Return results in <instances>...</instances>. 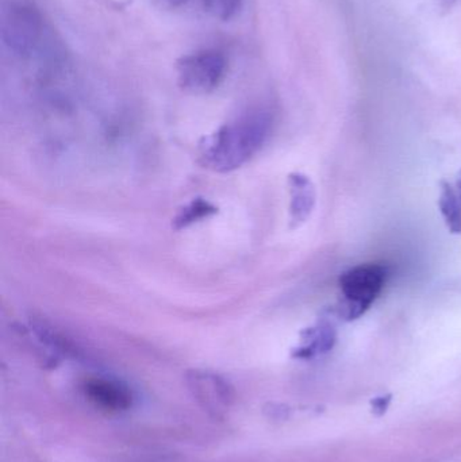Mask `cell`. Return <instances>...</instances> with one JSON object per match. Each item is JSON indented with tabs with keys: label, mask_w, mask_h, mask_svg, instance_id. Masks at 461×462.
Segmentation results:
<instances>
[{
	"label": "cell",
	"mask_w": 461,
	"mask_h": 462,
	"mask_svg": "<svg viewBox=\"0 0 461 462\" xmlns=\"http://www.w3.org/2000/svg\"><path fill=\"white\" fill-rule=\"evenodd\" d=\"M456 187H457V194H459V198L461 200V171L459 172V175H457Z\"/></svg>",
	"instance_id": "obj_14"
},
{
	"label": "cell",
	"mask_w": 461,
	"mask_h": 462,
	"mask_svg": "<svg viewBox=\"0 0 461 462\" xmlns=\"http://www.w3.org/2000/svg\"><path fill=\"white\" fill-rule=\"evenodd\" d=\"M42 23L34 8L26 5H13L3 22V41L14 53L26 56L40 41Z\"/></svg>",
	"instance_id": "obj_5"
},
{
	"label": "cell",
	"mask_w": 461,
	"mask_h": 462,
	"mask_svg": "<svg viewBox=\"0 0 461 462\" xmlns=\"http://www.w3.org/2000/svg\"><path fill=\"white\" fill-rule=\"evenodd\" d=\"M389 269L379 263H362L344 272L338 280L341 298L336 315L346 322L359 319L383 291Z\"/></svg>",
	"instance_id": "obj_2"
},
{
	"label": "cell",
	"mask_w": 461,
	"mask_h": 462,
	"mask_svg": "<svg viewBox=\"0 0 461 462\" xmlns=\"http://www.w3.org/2000/svg\"><path fill=\"white\" fill-rule=\"evenodd\" d=\"M243 0H203L205 10L214 18L229 21L238 13Z\"/></svg>",
	"instance_id": "obj_11"
},
{
	"label": "cell",
	"mask_w": 461,
	"mask_h": 462,
	"mask_svg": "<svg viewBox=\"0 0 461 462\" xmlns=\"http://www.w3.org/2000/svg\"><path fill=\"white\" fill-rule=\"evenodd\" d=\"M438 208L448 230L452 234H461V200L459 194L447 181L440 183Z\"/></svg>",
	"instance_id": "obj_10"
},
{
	"label": "cell",
	"mask_w": 461,
	"mask_h": 462,
	"mask_svg": "<svg viewBox=\"0 0 461 462\" xmlns=\"http://www.w3.org/2000/svg\"><path fill=\"white\" fill-rule=\"evenodd\" d=\"M218 214V208L205 198H194L191 202L180 208L172 219V227L176 231L189 229L198 222L205 221Z\"/></svg>",
	"instance_id": "obj_9"
},
{
	"label": "cell",
	"mask_w": 461,
	"mask_h": 462,
	"mask_svg": "<svg viewBox=\"0 0 461 462\" xmlns=\"http://www.w3.org/2000/svg\"><path fill=\"white\" fill-rule=\"evenodd\" d=\"M290 192V227L298 229L309 221L317 202L316 186L305 173L292 172L287 178Z\"/></svg>",
	"instance_id": "obj_8"
},
{
	"label": "cell",
	"mask_w": 461,
	"mask_h": 462,
	"mask_svg": "<svg viewBox=\"0 0 461 462\" xmlns=\"http://www.w3.org/2000/svg\"><path fill=\"white\" fill-rule=\"evenodd\" d=\"M392 395L378 396L371 402L373 406V414L383 415L384 412L389 409L390 403H392Z\"/></svg>",
	"instance_id": "obj_12"
},
{
	"label": "cell",
	"mask_w": 461,
	"mask_h": 462,
	"mask_svg": "<svg viewBox=\"0 0 461 462\" xmlns=\"http://www.w3.org/2000/svg\"><path fill=\"white\" fill-rule=\"evenodd\" d=\"M156 2L159 3L160 7L172 10V8H178L183 5L187 0H156Z\"/></svg>",
	"instance_id": "obj_13"
},
{
	"label": "cell",
	"mask_w": 461,
	"mask_h": 462,
	"mask_svg": "<svg viewBox=\"0 0 461 462\" xmlns=\"http://www.w3.org/2000/svg\"><path fill=\"white\" fill-rule=\"evenodd\" d=\"M83 393L89 403L108 412L127 411L134 402V396L126 384L107 377L87 379Z\"/></svg>",
	"instance_id": "obj_6"
},
{
	"label": "cell",
	"mask_w": 461,
	"mask_h": 462,
	"mask_svg": "<svg viewBox=\"0 0 461 462\" xmlns=\"http://www.w3.org/2000/svg\"><path fill=\"white\" fill-rule=\"evenodd\" d=\"M335 311L325 312L313 326L300 331V344L292 349L291 357L297 360H313L327 355L337 342Z\"/></svg>",
	"instance_id": "obj_7"
},
{
	"label": "cell",
	"mask_w": 461,
	"mask_h": 462,
	"mask_svg": "<svg viewBox=\"0 0 461 462\" xmlns=\"http://www.w3.org/2000/svg\"><path fill=\"white\" fill-rule=\"evenodd\" d=\"M186 383L192 398L214 420L225 418L235 404V388L221 374L205 369H191L187 372Z\"/></svg>",
	"instance_id": "obj_4"
},
{
	"label": "cell",
	"mask_w": 461,
	"mask_h": 462,
	"mask_svg": "<svg viewBox=\"0 0 461 462\" xmlns=\"http://www.w3.org/2000/svg\"><path fill=\"white\" fill-rule=\"evenodd\" d=\"M270 114L249 111L206 135L198 145L199 162L217 173H229L245 165L267 141Z\"/></svg>",
	"instance_id": "obj_1"
},
{
	"label": "cell",
	"mask_w": 461,
	"mask_h": 462,
	"mask_svg": "<svg viewBox=\"0 0 461 462\" xmlns=\"http://www.w3.org/2000/svg\"><path fill=\"white\" fill-rule=\"evenodd\" d=\"M226 67V59L218 51L189 54L179 62V83L189 94H208L222 83Z\"/></svg>",
	"instance_id": "obj_3"
},
{
	"label": "cell",
	"mask_w": 461,
	"mask_h": 462,
	"mask_svg": "<svg viewBox=\"0 0 461 462\" xmlns=\"http://www.w3.org/2000/svg\"><path fill=\"white\" fill-rule=\"evenodd\" d=\"M441 2L444 3V5H447V7H451L452 5H454L456 0H441Z\"/></svg>",
	"instance_id": "obj_15"
}]
</instances>
